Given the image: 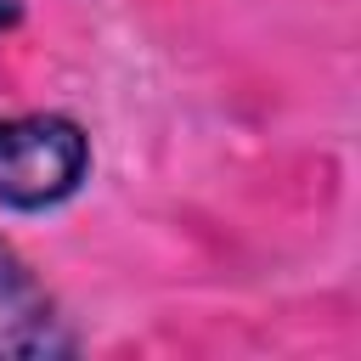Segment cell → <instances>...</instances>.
I'll return each instance as SVG.
<instances>
[{
    "label": "cell",
    "mask_w": 361,
    "mask_h": 361,
    "mask_svg": "<svg viewBox=\"0 0 361 361\" xmlns=\"http://www.w3.org/2000/svg\"><path fill=\"white\" fill-rule=\"evenodd\" d=\"M79 338L68 333V322L56 316L51 293L17 271V265H0V355L11 361H34V355H68Z\"/></svg>",
    "instance_id": "obj_2"
},
{
    "label": "cell",
    "mask_w": 361,
    "mask_h": 361,
    "mask_svg": "<svg viewBox=\"0 0 361 361\" xmlns=\"http://www.w3.org/2000/svg\"><path fill=\"white\" fill-rule=\"evenodd\" d=\"M17 17H23V6H17V0H0V28H11Z\"/></svg>",
    "instance_id": "obj_3"
},
{
    "label": "cell",
    "mask_w": 361,
    "mask_h": 361,
    "mask_svg": "<svg viewBox=\"0 0 361 361\" xmlns=\"http://www.w3.org/2000/svg\"><path fill=\"white\" fill-rule=\"evenodd\" d=\"M90 175V135L68 113L0 118V203L17 214H45L68 203Z\"/></svg>",
    "instance_id": "obj_1"
}]
</instances>
